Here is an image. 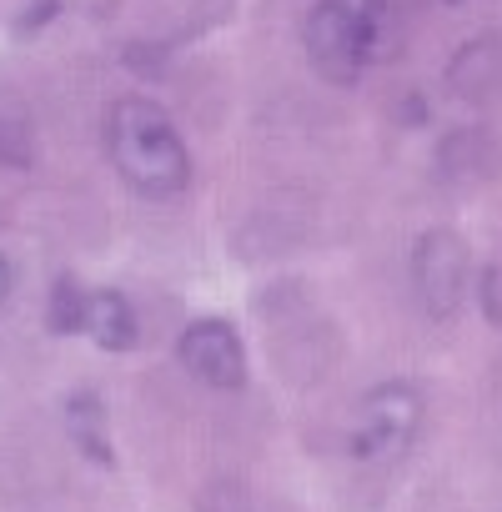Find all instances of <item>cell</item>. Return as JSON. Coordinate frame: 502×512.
Returning <instances> with one entry per match:
<instances>
[{
  "label": "cell",
  "instance_id": "cell-1",
  "mask_svg": "<svg viewBox=\"0 0 502 512\" xmlns=\"http://www.w3.org/2000/svg\"><path fill=\"white\" fill-rule=\"evenodd\" d=\"M106 151L121 181L151 201H171L191 181V156L176 131V121L146 101V96H121L106 111Z\"/></svg>",
  "mask_w": 502,
  "mask_h": 512
},
{
  "label": "cell",
  "instance_id": "cell-2",
  "mask_svg": "<svg viewBox=\"0 0 502 512\" xmlns=\"http://www.w3.org/2000/svg\"><path fill=\"white\" fill-rule=\"evenodd\" d=\"M417 427H422V392L412 382L392 377L362 397V407L352 417V452L362 462H392L412 447Z\"/></svg>",
  "mask_w": 502,
  "mask_h": 512
},
{
  "label": "cell",
  "instance_id": "cell-3",
  "mask_svg": "<svg viewBox=\"0 0 502 512\" xmlns=\"http://www.w3.org/2000/svg\"><path fill=\"white\" fill-rule=\"evenodd\" d=\"M302 41H307V56L317 66L322 81L332 86H352L362 76V41H357V11L347 0H322L312 6L307 26H302Z\"/></svg>",
  "mask_w": 502,
  "mask_h": 512
},
{
  "label": "cell",
  "instance_id": "cell-4",
  "mask_svg": "<svg viewBox=\"0 0 502 512\" xmlns=\"http://www.w3.org/2000/svg\"><path fill=\"white\" fill-rule=\"evenodd\" d=\"M412 277L422 307L432 317H452L462 307V282H467V241L447 226H432L412 251Z\"/></svg>",
  "mask_w": 502,
  "mask_h": 512
},
{
  "label": "cell",
  "instance_id": "cell-5",
  "mask_svg": "<svg viewBox=\"0 0 502 512\" xmlns=\"http://www.w3.org/2000/svg\"><path fill=\"white\" fill-rule=\"evenodd\" d=\"M181 367L206 382V387H221V392H236L246 382V352H241V337L231 322H216V317H201L181 332Z\"/></svg>",
  "mask_w": 502,
  "mask_h": 512
},
{
  "label": "cell",
  "instance_id": "cell-6",
  "mask_svg": "<svg viewBox=\"0 0 502 512\" xmlns=\"http://www.w3.org/2000/svg\"><path fill=\"white\" fill-rule=\"evenodd\" d=\"M81 332L106 347V352H126L136 347V312L126 297L116 292H86V307H81Z\"/></svg>",
  "mask_w": 502,
  "mask_h": 512
},
{
  "label": "cell",
  "instance_id": "cell-7",
  "mask_svg": "<svg viewBox=\"0 0 502 512\" xmlns=\"http://www.w3.org/2000/svg\"><path fill=\"white\" fill-rule=\"evenodd\" d=\"M357 41H362V61H397L407 46V21L392 0H367L357 11Z\"/></svg>",
  "mask_w": 502,
  "mask_h": 512
},
{
  "label": "cell",
  "instance_id": "cell-8",
  "mask_svg": "<svg viewBox=\"0 0 502 512\" xmlns=\"http://www.w3.org/2000/svg\"><path fill=\"white\" fill-rule=\"evenodd\" d=\"M71 432L81 442V452H91L96 462H111V437H106V412L96 397H71Z\"/></svg>",
  "mask_w": 502,
  "mask_h": 512
},
{
  "label": "cell",
  "instance_id": "cell-9",
  "mask_svg": "<svg viewBox=\"0 0 502 512\" xmlns=\"http://www.w3.org/2000/svg\"><path fill=\"white\" fill-rule=\"evenodd\" d=\"M81 307H86V292L76 282H61L56 297H51V327L56 332H81Z\"/></svg>",
  "mask_w": 502,
  "mask_h": 512
},
{
  "label": "cell",
  "instance_id": "cell-10",
  "mask_svg": "<svg viewBox=\"0 0 502 512\" xmlns=\"http://www.w3.org/2000/svg\"><path fill=\"white\" fill-rule=\"evenodd\" d=\"M487 317H492V322H502V267L487 277Z\"/></svg>",
  "mask_w": 502,
  "mask_h": 512
},
{
  "label": "cell",
  "instance_id": "cell-11",
  "mask_svg": "<svg viewBox=\"0 0 502 512\" xmlns=\"http://www.w3.org/2000/svg\"><path fill=\"white\" fill-rule=\"evenodd\" d=\"M6 292H11V267H6V256H0V302H6Z\"/></svg>",
  "mask_w": 502,
  "mask_h": 512
}]
</instances>
